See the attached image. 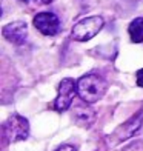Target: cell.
Returning <instances> with one entry per match:
<instances>
[{"label":"cell","instance_id":"cell-9","mask_svg":"<svg viewBox=\"0 0 143 151\" xmlns=\"http://www.w3.org/2000/svg\"><path fill=\"white\" fill-rule=\"evenodd\" d=\"M128 31H129V36H131V40L134 43L143 42V17L132 20Z\"/></svg>","mask_w":143,"mask_h":151},{"label":"cell","instance_id":"cell-6","mask_svg":"<svg viewBox=\"0 0 143 151\" xmlns=\"http://www.w3.org/2000/svg\"><path fill=\"white\" fill-rule=\"evenodd\" d=\"M34 26L45 36H56L60 31V20L52 12H39L34 17Z\"/></svg>","mask_w":143,"mask_h":151},{"label":"cell","instance_id":"cell-4","mask_svg":"<svg viewBox=\"0 0 143 151\" xmlns=\"http://www.w3.org/2000/svg\"><path fill=\"white\" fill-rule=\"evenodd\" d=\"M76 93H77V82H74V79L69 77L63 79L59 85V94L54 100V109L59 113L66 111L71 106Z\"/></svg>","mask_w":143,"mask_h":151},{"label":"cell","instance_id":"cell-7","mask_svg":"<svg viewBox=\"0 0 143 151\" xmlns=\"http://www.w3.org/2000/svg\"><path fill=\"white\" fill-rule=\"evenodd\" d=\"M3 37L9 42L16 43V45H22L26 40V34H28V26L25 22H12L3 26Z\"/></svg>","mask_w":143,"mask_h":151},{"label":"cell","instance_id":"cell-3","mask_svg":"<svg viewBox=\"0 0 143 151\" xmlns=\"http://www.w3.org/2000/svg\"><path fill=\"white\" fill-rule=\"evenodd\" d=\"M3 134L8 142H20L25 140L29 134V123L25 117L19 114H12L3 123Z\"/></svg>","mask_w":143,"mask_h":151},{"label":"cell","instance_id":"cell-2","mask_svg":"<svg viewBox=\"0 0 143 151\" xmlns=\"http://www.w3.org/2000/svg\"><path fill=\"white\" fill-rule=\"evenodd\" d=\"M102 28H103V19L102 17H99V16L86 17L74 25L71 36L77 42H86V40L92 39L95 34H99V31Z\"/></svg>","mask_w":143,"mask_h":151},{"label":"cell","instance_id":"cell-10","mask_svg":"<svg viewBox=\"0 0 143 151\" xmlns=\"http://www.w3.org/2000/svg\"><path fill=\"white\" fill-rule=\"evenodd\" d=\"M56 151H77V147L76 145H62V147H59Z\"/></svg>","mask_w":143,"mask_h":151},{"label":"cell","instance_id":"cell-13","mask_svg":"<svg viewBox=\"0 0 143 151\" xmlns=\"http://www.w3.org/2000/svg\"><path fill=\"white\" fill-rule=\"evenodd\" d=\"M22 2H28V0H22Z\"/></svg>","mask_w":143,"mask_h":151},{"label":"cell","instance_id":"cell-11","mask_svg":"<svg viewBox=\"0 0 143 151\" xmlns=\"http://www.w3.org/2000/svg\"><path fill=\"white\" fill-rule=\"evenodd\" d=\"M137 85L143 88V68H142V70L137 73Z\"/></svg>","mask_w":143,"mask_h":151},{"label":"cell","instance_id":"cell-1","mask_svg":"<svg viewBox=\"0 0 143 151\" xmlns=\"http://www.w3.org/2000/svg\"><path fill=\"white\" fill-rule=\"evenodd\" d=\"M106 91V82L97 74H86L77 82V94L86 104H94Z\"/></svg>","mask_w":143,"mask_h":151},{"label":"cell","instance_id":"cell-12","mask_svg":"<svg viewBox=\"0 0 143 151\" xmlns=\"http://www.w3.org/2000/svg\"><path fill=\"white\" fill-rule=\"evenodd\" d=\"M36 2H39V3H42V5H48V3H51L52 0H36Z\"/></svg>","mask_w":143,"mask_h":151},{"label":"cell","instance_id":"cell-8","mask_svg":"<svg viewBox=\"0 0 143 151\" xmlns=\"http://www.w3.org/2000/svg\"><path fill=\"white\" fill-rule=\"evenodd\" d=\"M74 119H76V123L80 127H91V123L94 122L95 119V113H94V109L91 108H88V106H76L74 108Z\"/></svg>","mask_w":143,"mask_h":151},{"label":"cell","instance_id":"cell-5","mask_svg":"<svg viewBox=\"0 0 143 151\" xmlns=\"http://www.w3.org/2000/svg\"><path fill=\"white\" fill-rule=\"evenodd\" d=\"M142 127H143V108L135 116H132L129 120H126L123 125H120L115 129L112 137H109V140L112 143H119L122 140H126L131 136H134V133H137Z\"/></svg>","mask_w":143,"mask_h":151}]
</instances>
